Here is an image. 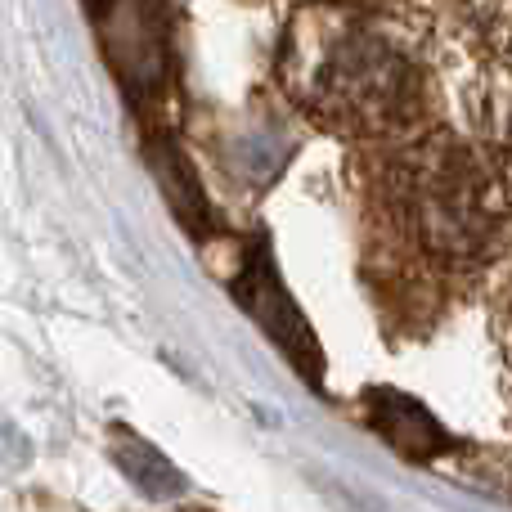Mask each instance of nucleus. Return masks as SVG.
<instances>
[{
  "label": "nucleus",
  "instance_id": "1",
  "mask_svg": "<svg viewBox=\"0 0 512 512\" xmlns=\"http://www.w3.org/2000/svg\"><path fill=\"white\" fill-rule=\"evenodd\" d=\"M283 81L310 117L355 135L405 131L423 108L418 63L369 18L333 9H315L292 23Z\"/></svg>",
  "mask_w": 512,
  "mask_h": 512
},
{
  "label": "nucleus",
  "instance_id": "2",
  "mask_svg": "<svg viewBox=\"0 0 512 512\" xmlns=\"http://www.w3.org/2000/svg\"><path fill=\"white\" fill-rule=\"evenodd\" d=\"M387 234L436 270H477L504 239L490 171L450 140L400 149L382 171Z\"/></svg>",
  "mask_w": 512,
  "mask_h": 512
},
{
  "label": "nucleus",
  "instance_id": "3",
  "mask_svg": "<svg viewBox=\"0 0 512 512\" xmlns=\"http://www.w3.org/2000/svg\"><path fill=\"white\" fill-rule=\"evenodd\" d=\"M99 41L113 63L117 81L131 99L158 95L167 72V45H162V18L153 0H95Z\"/></svg>",
  "mask_w": 512,
  "mask_h": 512
},
{
  "label": "nucleus",
  "instance_id": "4",
  "mask_svg": "<svg viewBox=\"0 0 512 512\" xmlns=\"http://www.w3.org/2000/svg\"><path fill=\"white\" fill-rule=\"evenodd\" d=\"M234 292H239V301L248 306V315L256 319V324L274 337V346H279L306 378H319V342H315V333H310V324L301 319L297 301H292L288 288L279 283V274H274L270 252L265 248L248 252Z\"/></svg>",
  "mask_w": 512,
  "mask_h": 512
},
{
  "label": "nucleus",
  "instance_id": "5",
  "mask_svg": "<svg viewBox=\"0 0 512 512\" xmlns=\"http://www.w3.org/2000/svg\"><path fill=\"white\" fill-rule=\"evenodd\" d=\"M369 423L400 459H436V454L454 450V436L418 400L400 396V391H369Z\"/></svg>",
  "mask_w": 512,
  "mask_h": 512
},
{
  "label": "nucleus",
  "instance_id": "6",
  "mask_svg": "<svg viewBox=\"0 0 512 512\" xmlns=\"http://www.w3.org/2000/svg\"><path fill=\"white\" fill-rule=\"evenodd\" d=\"M113 463L122 468V477L140 490L144 499H176L185 495V472L144 436L135 432H117L113 436Z\"/></svg>",
  "mask_w": 512,
  "mask_h": 512
},
{
  "label": "nucleus",
  "instance_id": "7",
  "mask_svg": "<svg viewBox=\"0 0 512 512\" xmlns=\"http://www.w3.org/2000/svg\"><path fill=\"white\" fill-rule=\"evenodd\" d=\"M153 176H158V185H162V194H167L171 212L185 221V230H203L207 203H203V194H198L194 171L185 167V158H180L171 144H158V149H153Z\"/></svg>",
  "mask_w": 512,
  "mask_h": 512
},
{
  "label": "nucleus",
  "instance_id": "8",
  "mask_svg": "<svg viewBox=\"0 0 512 512\" xmlns=\"http://www.w3.org/2000/svg\"><path fill=\"white\" fill-rule=\"evenodd\" d=\"M27 459H32V445H27V436L18 432V427L0 423V468H23Z\"/></svg>",
  "mask_w": 512,
  "mask_h": 512
},
{
  "label": "nucleus",
  "instance_id": "9",
  "mask_svg": "<svg viewBox=\"0 0 512 512\" xmlns=\"http://www.w3.org/2000/svg\"><path fill=\"white\" fill-rule=\"evenodd\" d=\"M499 162H504V176L512 180V117H508L504 135H499Z\"/></svg>",
  "mask_w": 512,
  "mask_h": 512
},
{
  "label": "nucleus",
  "instance_id": "10",
  "mask_svg": "<svg viewBox=\"0 0 512 512\" xmlns=\"http://www.w3.org/2000/svg\"><path fill=\"white\" fill-rule=\"evenodd\" d=\"M504 310H508V315H504V328H508V351H512V297H508Z\"/></svg>",
  "mask_w": 512,
  "mask_h": 512
}]
</instances>
